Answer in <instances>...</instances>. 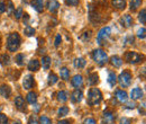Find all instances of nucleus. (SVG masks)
<instances>
[{"instance_id":"14","label":"nucleus","mask_w":146,"mask_h":124,"mask_svg":"<svg viewBox=\"0 0 146 124\" xmlns=\"http://www.w3.org/2000/svg\"><path fill=\"white\" fill-rule=\"evenodd\" d=\"M116 98H117L120 103H125V102H127V98H128L127 92L124 91V90H117V91H116Z\"/></svg>"},{"instance_id":"45","label":"nucleus","mask_w":146,"mask_h":124,"mask_svg":"<svg viewBox=\"0 0 146 124\" xmlns=\"http://www.w3.org/2000/svg\"><path fill=\"white\" fill-rule=\"evenodd\" d=\"M121 124H130V120L129 119H121Z\"/></svg>"},{"instance_id":"43","label":"nucleus","mask_w":146,"mask_h":124,"mask_svg":"<svg viewBox=\"0 0 146 124\" xmlns=\"http://www.w3.org/2000/svg\"><path fill=\"white\" fill-rule=\"evenodd\" d=\"M29 124H38L37 123V120H36V116H35V115L32 116V117L29 119Z\"/></svg>"},{"instance_id":"27","label":"nucleus","mask_w":146,"mask_h":124,"mask_svg":"<svg viewBox=\"0 0 146 124\" xmlns=\"http://www.w3.org/2000/svg\"><path fill=\"white\" fill-rule=\"evenodd\" d=\"M141 5H142V0H131L130 1V9L134 11L138 7H141Z\"/></svg>"},{"instance_id":"3","label":"nucleus","mask_w":146,"mask_h":124,"mask_svg":"<svg viewBox=\"0 0 146 124\" xmlns=\"http://www.w3.org/2000/svg\"><path fill=\"white\" fill-rule=\"evenodd\" d=\"M92 58L93 60L99 64V66H104L107 61H108V55L106 54V52L101 49H97L93 51L92 53Z\"/></svg>"},{"instance_id":"15","label":"nucleus","mask_w":146,"mask_h":124,"mask_svg":"<svg viewBox=\"0 0 146 124\" xmlns=\"http://www.w3.org/2000/svg\"><path fill=\"white\" fill-rule=\"evenodd\" d=\"M39 67H40V63H39V61L36 60V59L31 60V61H29V63H28V70L34 71V72L39 70Z\"/></svg>"},{"instance_id":"32","label":"nucleus","mask_w":146,"mask_h":124,"mask_svg":"<svg viewBox=\"0 0 146 124\" xmlns=\"http://www.w3.org/2000/svg\"><path fill=\"white\" fill-rule=\"evenodd\" d=\"M104 119H105L106 122H111V121L113 120V114H112L111 112H105Z\"/></svg>"},{"instance_id":"48","label":"nucleus","mask_w":146,"mask_h":124,"mask_svg":"<svg viewBox=\"0 0 146 124\" xmlns=\"http://www.w3.org/2000/svg\"><path fill=\"white\" fill-rule=\"evenodd\" d=\"M58 124H70V121H68V120H62V121H60Z\"/></svg>"},{"instance_id":"6","label":"nucleus","mask_w":146,"mask_h":124,"mask_svg":"<svg viewBox=\"0 0 146 124\" xmlns=\"http://www.w3.org/2000/svg\"><path fill=\"white\" fill-rule=\"evenodd\" d=\"M143 60V56L141 54L136 53V52H126L125 54V61L128 63H133V64H136V63H139L141 61Z\"/></svg>"},{"instance_id":"31","label":"nucleus","mask_w":146,"mask_h":124,"mask_svg":"<svg viewBox=\"0 0 146 124\" xmlns=\"http://www.w3.org/2000/svg\"><path fill=\"white\" fill-rule=\"evenodd\" d=\"M68 113H69V108H68L66 106H62L60 109H58V112H57L58 116H61V117H63V116L68 115Z\"/></svg>"},{"instance_id":"19","label":"nucleus","mask_w":146,"mask_h":124,"mask_svg":"<svg viewBox=\"0 0 146 124\" xmlns=\"http://www.w3.org/2000/svg\"><path fill=\"white\" fill-rule=\"evenodd\" d=\"M112 6L117 9H125L126 8V0H112Z\"/></svg>"},{"instance_id":"25","label":"nucleus","mask_w":146,"mask_h":124,"mask_svg":"<svg viewBox=\"0 0 146 124\" xmlns=\"http://www.w3.org/2000/svg\"><path fill=\"white\" fill-rule=\"evenodd\" d=\"M86 63H87V61H86L83 58H78V59H75V61H74V66H75L76 68H84Z\"/></svg>"},{"instance_id":"12","label":"nucleus","mask_w":146,"mask_h":124,"mask_svg":"<svg viewBox=\"0 0 146 124\" xmlns=\"http://www.w3.org/2000/svg\"><path fill=\"white\" fill-rule=\"evenodd\" d=\"M0 94L2 95V97L5 98H9L11 96V88L7 85H1L0 87Z\"/></svg>"},{"instance_id":"13","label":"nucleus","mask_w":146,"mask_h":124,"mask_svg":"<svg viewBox=\"0 0 146 124\" xmlns=\"http://www.w3.org/2000/svg\"><path fill=\"white\" fill-rule=\"evenodd\" d=\"M71 84H72L73 87H76V88L81 87V86H82V84H83V78H82V76H80V74L74 76V77H73V79L71 80Z\"/></svg>"},{"instance_id":"22","label":"nucleus","mask_w":146,"mask_h":124,"mask_svg":"<svg viewBox=\"0 0 146 124\" xmlns=\"http://www.w3.org/2000/svg\"><path fill=\"white\" fill-rule=\"evenodd\" d=\"M42 66H43V69L48 70L50 67H51V58L50 56H44L42 59Z\"/></svg>"},{"instance_id":"30","label":"nucleus","mask_w":146,"mask_h":124,"mask_svg":"<svg viewBox=\"0 0 146 124\" xmlns=\"http://www.w3.org/2000/svg\"><path fill=\"white\" fill-rule=\"evenodd\" d=\"M24 33H25L26 36H33L35 34V29L33 27H31V26H26L25 29H24Z\"/></svg>"},{"instance_id":"11","label":"nucleus","mask_w":146,"mask_h":124,"mask_svg":"<svg viewBox=\"0 0 146 124\" xmlns=\"http://www.w3.org/2000/svg\"><path fill=\"white\" fill-rule=\"evenodd\" d=\"M130 96H131V98L133 99H141L143 96H144V92H143V90L141 88H134L131 90V92H130Z\"/></svg>"},{"instance_id":"35","label":"nucleus","mask_w":146,"mask_h":124,"mask_svg":"<svg viewBox=\"0 0 146 124\" xmlns=\"http://www.w3.org/2000/svg\"><path fill=\"white\" fill-rule=\"evenodd\" d=\"M139 20L143 25H145L146 23V9H142V11L139 13Z\"/></svg>"},{"instance_id":"36","label":"nucleus","mask_w":146,"mask_h":124,"mask_svg":"<svg viewBox=\"0 0 146 124\" xmlns=\"http://www.w3.org/2000/svg\"><path fill=\"white\" fill-rule=\"evenodd\" d=\"M14 15H15V18H16V19H20L21 16H23V8H21V7H18V8L15 10Z\"/></svg>"},{"instance_id":"33","label":"nucleus","mask_w":146,"mask_h":124,"mask_svg":"<svg viewBox=\"0 0 146 124\" xmlns=\"http://www.w3.org/2000/svg\"><path fill=\"white\" fill-rule=\"evenodd\" d=\"M24 60H25V55L24 54H17L16 55V63L18 66H23L24 64Z\"/></svg>"},{"instance_id":"24","label":"nucleus","mask_w":146,"mask_h":124,"mask_svg":"<svg viewBox=\"0 0 146 124\" xmlns=\"http://www.w3.org/2000/svg\"><path fill=\"white\" fill-rule=\"evenodd\" d=\"M60 74H61V78H62V79L68 80L69 77H70V71H69L68 68L63 67V68H61V70H60Z\"/></svg>"},{"instance_id":"34","label":"nucleus","mask_w":146,"mask_h":124,"mask_svg":"<svg viewBox=\"0 0 146 124\" xmlns=\"http://www.w3.org/2000/svg\"><path fill=\"white\" fill-rule=\"evenodd\" d=\"M7 5H8V10H7V14L8 15H11L14 11H15V7H14V3L10 1V0H8V2H7Z\"/></svg>"},{"instance_id":"37","label":"nucleus","mask_w":146,"mask_h":124,"mask_svg":"<svg viewBox=\"0 0 146 124\" xmlns=\"http://www.w3.org/2000/svg\"><path fill=\"white\" fill-rule=\"evenodd\" d=\"M39 124H52V122L47 116H40L39 117Z\"/></svg>"},{"instance_id":"29","label":"nucleus","mask_w":146,"mask_h":124,"mask_svg":"<svg viewBox=\"0 0 146 124\" xmlns=\"http://www.w3.org/2000/svg\"><path fill=\"white\" fill-rule=\"evenodd\" d=\"M0 62H1V64H3V66H8V64L10 63V56H9L8 54H3V55L1 56V59H0Z\"/></svg>"},{"instance_id":"18","label":"nucleus","mask_w":146,"mask_h":124,"mask_svg":"<svg viewBox=\"0 0 146 124\" xmlns=\"http://www.w3.org/2000/svg\"><path fill=\"white\" fill-rule=\"evenodd\" d=\"M32 6L38 13L43 11V0H32Z\"/></svg>"},{"instance_id":"46","label":"nucleus","mask_w":146,"mask_h":124,"mask_svg":"<svg viewBox=\"0 0 146 124\" xmlns=\"http://www.w3.org/2000/svg\"><path fill=\"white\" fill-rule=\"evenodd\" d=\"M136 107V104L133 102V103H128L127 104V108H135Z\"/></svg>"},{"instance_id":"47","label":"nucleus","mask_w":146,"mask_h":124,"mask_svg":"<svg viewBox=\"0 0 146 124\" xmlns=\"http://www.w3.org/2000/svg\"><path fill=\"white\" fill-rule=\"evenodd\" d=\"M126 41H127V43H129V44L133 43V42H134V36H128Z\"/></svg>"},{"instance_id":"2","label":"nucleus","mask_w":146,"mask_h":124,"mask_svg":"<svg viewBox=\"0 0 146 124\" xmlns=\"http://www.w3.org/2000/svg\"><path fill=\"white\" fill-rule=\"evenodd\" d=\"M102 99V94L98 88H91L88 94V104L90 106L98 105Z\"/></svg>"},{"instance_id":"21","label":"nucleus","mask_w":146,"mask_h":124,"mask_svg":"<svg viewBox=\"0 0 146 124\" xmlns=\"http://www.w3.org/2000/svg\"><path fill=\"white\" fill-rule=\"evenodd\" d=\"M57 101L61 102V103H65L68 101V94H66V91H64V90L58 91L57 92Z\"/></svg>"},{"instance_id":"28","label":"nucleus","mask_w":146,"mask_h":124,"mask_svg":"<svg viewBox=\"0 0 146 124\" xmlns=\"http://www.w3.org/2000/svg\"><path fill=\"white\" fill-rule=\"evenodd\" d=\"M47 82H48L50 86L55 85V84L57 82V76H56L55 73H51V74L48 76V80H47Z\"/></svg>"},{"instance_id":"49","label":"nucleus","mask_w":146,"mask_h":124,"mask_svg":"<svg viewBox=\"0 0 146 124\" xmlns=\"http://www.w3.org/2000/svg\"><path fill=\"white\" fill-rule=\"evenodd\" d=\"M14 124H20V123H19V122H16V123H14Z\"/></svg>"},{"instance_id":"51","label":"nucleus","mask_w":146,"mask_h":124,"mask_svg":"<svg viewBox=\"0 0 146 124\" xmlns=\"http://www.w3.org/2000/svg\"><path fill=\"white\" fill-rule=\"evenodd\" d=\"M110 124H115V123H110Z\"/></svg>"},{"instance_id":"16","label":"nucleus","mask_w":146,"mask_h":124,"mask_svg":"<svg viewBox=\"0 0 146 124\" xmlns=\"http://www.w3.org/2000/svg\"><path fill=\"white\" fill-rule=\"evenodd\" d=\"M120 21H121V24H123L124 27H129V26L133 24V18H131L130 15H127V14H126V15H124V16L121 17Z\"/></svg>"},{"instance_id":"39","label":"nucleus","mask_w":146,"mask_h":124,"mask_svg":"<svg viewBox=\"0 0 146 124\" xmlns=\"http://www.w3.org/2000/svg\"><path fill=\"white\" fill-rule=\"evenodd\" d=\"M0 124H8V117L5 114H0Z\"/></svg>"},{"instance_id":"1","label":"nucleus","mask_w":146,"mask_h":124,"mask_svg":"<svg viewBox=\"0 0 146 124\" xmlns=\"http://www.w3.org/2000/svg\"><path fill=\"white\" fill-rule=\"evenodd\" d=\"M20 45V36L18 33H11L7 40V48L10 52H16Z\"/></svg>"},{"instance_id":"44","label":"nucleus","mask_w":146,"mask_h":124,"mask_svg":"<svg viewBox=\"0 0 146 124\" xmlns=\"http://www.w3.org/2000/svg\"><path fill=\"white\" fill-rule=\"evenodd\" d=\"M83 124H97V123H96V121L93 119H87Z\"/></svg>"},{"instance_id":"4","label":"nucleus","mask_w":146,"mask_h":124,"mask_svg":"<svg viewBox=\"0 0 146 124\" xmlns=\"http://www.w3.org/2000/svg\"><path fill=\"white\" fill-rule=\"evenodd\" d=\"M111 34V28L110 27H104V28H101L100 31H99V33H98V35H97V42H98V44L99 45H104L105 43H106V41L108 40V37L110 36Z\"/></svg>"},{"instance_id":"50","label":"nucleus","mask_w":146,"mask_h":124,"mask_svg":"<svg viewBox=\"0 0 146 124\" xmlns=\"http://www.w3.org/2000/svg\"><path fill=\"white\" fill-rule=\"evenodd\" d=\"M0 111H1V107H0Z\"/></svg>"},{"instance_id":"7","label":"nucleus","mask_w":146,"mask_h":124,"mask_svg":"<svg viewBox=\"0 0 146 124\" xmlns=\"http://www.w3.org/2000/svg\"><path fill=\"white\" fill-rule=\"evenodd\" d=\"M34 86V77L31 74L25 76L24 80H23V87L25 89H31Z\"/></svg>"},{"instance_id":"38","label":"nucleus","mask_w":146,"mask_h":124,"mask_svg":"<svg viewBox=\"0 0 146 124\" xmlns=\"http://www.w3.org/2000/svg\"><path fill=\"white\" fill-rule=\"evenodd\" d=\"M137 37H138V38H142V40L145 38V28H144V27L138 29V32H137Z\"/></svg>"},{"instance_id":"41","label":"nucleus","mask_w":146,"mask_h":124,"mask_svg":"<svg viewBox=\"0 0 146 124\" xmlns=\"http://www.w3.org/2000/svg\"><path fill=\"white\" fill-rule=\"evenodd\" d=\"M5 10H6V3H5V1L0 0V14L5 13Z\"/></svg>"},{"instance_id":"8","label":"nucleus","mask_w":146,"mask_h":124,"mask_svg":"<svg viewBox=\"0 0 146 124\" xmlns=\"http://www.w3.org/2000/svg\"><path fill=\"white\" fill-rule=\"evenodd\" d=\"M46 7L51 13L55 14L60 8V3H58L57 0H47V6Z\"/></svg>"},{"instance_id":"40","label":"nucleus","mask_w":146,"mask_h":124,"mask_svg":"<svg viewBox=\"0 0 146 124\" xmlns=\"http://www.w3.org/2000/svg\"><path fill=\"white\" fill-rule=\"evenodd\" d=\"M79 1L80 0H65L66 5H69V6H76L79 3Z\"/></svg>"},{"instance_id":"42","label":"nucleus","mask_w":146,"mask_h":124,"mask_svg":"<svg viewBox=\"0 0 146 124\" xmlns=\"http://www.w3.org/2000/svg\"><path fill=\"white\" fill-rule=\"evenodd\" d=\"M61 41H62V37H61L60 34H57V35H56V38H55V46H58L60 43H61Z\"/></svg>"},{"instance_id":"23","label":"nucleus","mask_w":146,"mask_h":124,"mask_svg":"<svg viewBox=\"0 0 146 124\" xmlns=\"http://www.w3.org/2000/svg\"><path fill=\"white\" fill-rule=\"evenodd\" d=\"M37 101V94L34 91H31L28 95H27V102L29 104H35Z\"/></svg>"},{"instance_id":"17","label":"nucleus","mask_w":146,"mask_h":124,"mask_svg":"<svg viewBox=\"0 0 146 124\" xmlns=\"http://www.w3.org/2000/svg\"><path fill=\"white\" fill-rule=\"evenodd\" d=\"M110 62H111V64H112L113 67L119 68V67H121V64H123V59L119 58V56H117V55H113V56H111Z\"/></svg>"},{"instance_id":"20","label":"nucleus","mask_w":146,"mask_h":124,"mask_svg":"<svg viewBox=\"0 0 146 124\" xmlns=\"http://www.w3.org/2000/svg\"><path fill=\"white\" fill-rule=\"evenodd\" d=\"M88 82H89V85H91V86L97 85V84L99 82V77H98V74H97V73H91V74L89 76V78H88Z\"/></svg>"},{"instance_id":"5","label":"nucleus","mask_w":146,"mask_h":124,"mask_svg":"<svg viewBox=\"0 0 146 124\" xmlns=\"http://www.w3.org/2000/svg\"><path fill=\"white\" fill-rule=\"evenodd\" d=\"M118 81H119V85L123 87V88H126L130 85L131 82V74L129 71H124L120 73L119 78H118Z\"/></svg>"},{"instance_id":"10","label":"nucleus","mask_w":146,"mask_h":124,"mask_svg":"<svg viewBox=\"0 0 146 124\" xmlns=\"http://www.w3.org/2000/svg\"><path fill=\"white\" fill-rule=\"evenodd\" d=\"M15 105L19 111H26V104H25V99L21 96H17L15 99Z\"/></svg>"},{"instance_id":"26","label":"nucleus","mask_w":146,"mask_h":124,"mask_svg":"<svg viewBox=\"0 0 146 124\" xmlns=\"http://www.w3.org/2000/svg\"><path fill=\"white\" fill-rule=\"evenodd\" d=\"M116 82H117V77H116V74H115L113 72H110L109 76H108V84H109L111 87H113V86L116 85Z\"/></svg>"},{"instance_id":"9","label":"nucleus","mask_w":146,"mask_h":124,"mask_svg":"<svg viewBox=\"0 0 146 124\" xmlns=\"http://www.w3.org/2000/svg\"><path fill=\"white\" fill-rule=\"evenodd\" d=\"M82 98H83V92L80 89H75L72 92V95H71L72 103H79V102L82 101Z\"/></svg>"}]
</instances>
